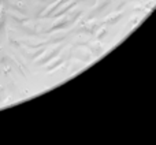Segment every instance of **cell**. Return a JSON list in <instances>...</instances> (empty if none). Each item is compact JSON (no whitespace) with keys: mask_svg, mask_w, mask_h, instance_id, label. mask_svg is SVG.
Wrapping results in <instances>:
<instances>
[{"mask_svg":"<svg viewBox=\"0 0 156 145\" xmlns=\"http://www.w3.org/2000/svg\"><path fill=\"white\" fill-rule=\"evenodd\" d=\"M10 16H11V18H12V19H14V21H15V22H18V23H19V25H23V22L29 21V19H27V18H19V16H18V15H16V14H15V12L10 14Z\"/></svg>","mask_w":156,"mask_h":145,"instance_id":"obj_7","label":"cell"},{"mask_svg":"<svg viewBox=\"0 0 156 145\" xmlns=\"http://www.w3.org/2000/svg\"><path fill=\"white\" fill-rule=\"evenodd\" d=\"M66 2H69V0H58L56 4H55V5H51V7H49L48 10L45 11V15H44V18H49V16H51V14L54 12L55 10H58V8H59L60 5H62L63 3H66Z\"/></svg>","mask_w":156,"mask_h":145,"instance_id":"obj_4","label":"cell"},{"mask_svg":"<svg viewBox=\"0 0 156 145\" xmlns=\"http://www.w3.org/2000/svg\"><path fill=\"white\" fill-rule=\"evenodd\" d=\"M63 60H65L63 58H58L56 60H52L51 63H48V65H47V71H51V70H54V69L59 67V66L63 63Z\"/></svg>","mask_w":156,"mask_h":145,"instance_id":"obj_6","label":"cell"},{"mask_svg":"<svg viewBox=\"0 0 156 145\" xmlns=\"http://www.w3.org/2000/svg\"><path fill=\"white\" fill-rule=\"evenodd\" d=\"M44 52H45V49H44V48H43V49H38V51H37V52H36V54H34V55H33V56H32V58H33V59H36V58H38V56H40V55H43V54H44Z\"/></svg>","mask_w":156,"mask_h":145,"instance_id":"obj_8","label":"cell"},{"mask_svg":"<svg viewBox=\"0 0 156 145\" xmlns=\"http://www.w3.org/2000/svg\"><path fill=\"white\" fill-rule=\"evenodd\" d=\"M12 2H18V0H12Z\"/></svg>","mask_w":156,"mask_h":145,"instance_id":"obj_9","label":"cell"},{"mask_svg":"<svg viewBox=\"0 0 156 145\" xmlns=\"http://www.w3.org/2000/svg\"><path fill=\"white\" fill-rule=\"evenodd\" d=\"M69 22H70V19H69L67 16H65V18H63V19H60V21L58 22V23L55 25V26H52L51 29H48V30H47V33H52V32H55V30H60V29H63V27H65L66 25L69 23Z\"/></svg>","mask_w":156,"mask_h":145,"instance_id":"obj_2","label":"cell"},{"mask_svg":"<svg viewBox=\"0 0 156 145\" xmlns=\"http://www.w3.org/2000/svg\"><path fill=\"white\" fill-rule=\"evenodd\" d=\"M60 51H62V47H56L55 49H49V51H47V54L44 55V58L38 59L36 63H37L38 66H41V65H47V63H48L49 60H52L55 56H58Z\"/></svg>","mask_w":156,"mask_h":145,"instance_id":"obj_1","label":"cell"},{"mask_svg":"<svg viewBox=\"0 0 156 145\" xmlns=\"http://www.w3.org/2000/svg\"><path fill=\"white\" fill-rule=\"evenodd\" d=\"M76 4H77L76 2H71V3H69L67 5H65V7H63L62 10H59L56 14H55V15H54V18H58V16H62V15H65V14H67V11H70L71 8H73Z\"/></svg>","mask_w":156,"mask_h":145,"instance_id":"obj_5","label":"cell"},{"mask_svg":"<svg viewBox=\"0 0 156 145\" xmlns=\"http://www.w3.org/2000/svg\"><path fill=\"white\" fill-rule=\"evenodd\" d=\"M5 21H7V12H5L4 4H2L0 5V33H2V30L4 29Z\"/></svg>","mask_w":156,"mask_h":145,"instance_id":"obj_3","label":"cell"}]
</instances>
